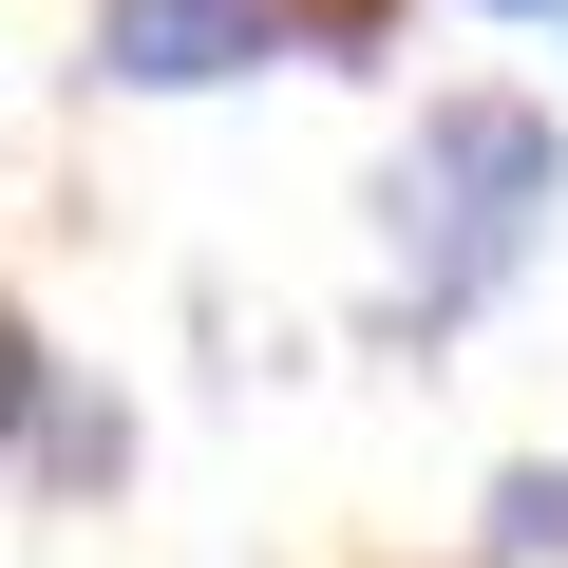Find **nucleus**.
<instances>
[{"mask_svg":"<svg viewBox=\"0 0 568 568\" xmlns=\"http://www.w3.org/2000/svg\"><path fill=\"white\" fill-rule=\"evenodd\" d=\"M549 209H568V133L530 95H493V77L474 95H417L398 171H379V246H398L379 342H455L474 304H511L530 246H549Z\"/></svg>","mask_w":568,"mask_h":568,"instance_id":"obj_1","label":"nucleus"},{"mask_svg":"<svg viewBox=\"0 0 568 568\" xmlns=\"http://www.w3.org/2000/svg\"><path fill=\"white\" fill-rule=\"evenodd\" d=\"M265 58H304L284 0H95V95H227Z\"/></svg>","mask_w":568,"mask_h":568,"instance_id":"obj_2","label":"nucleus"},{"mask_svg":"<svg viewBox=\"0 0 568 568\" xmlns=\"http://www.w3.org/2000/svg\"><path fill=\"white\" fill-rule=\"evenodd\" d=\"M20 474H39V493H114V474H133V417L58 361V379H39V417H20Z\"/></svg>","mask_w":568,"mask_h":568,"instance_id":"obj_3","label":"nucleus"},{"mask_svg":"<svg viewBox=\"0 0 568 568\" xmlns=\"http://www.w3.org/2000/svg\"><path fill=\"white\" fill-rule=\"evenodd\" d=\"M493 568H568V455H511L493 474Z\"/></svg>","mask_w":568,"mask_h":568,"instance_id":"obj_4","label":"nucleus"},{"mask_svg":"<svg viewBox=\"0 0 568 568\" xmlns=\"http://www.w3.org/2000/svg\"><path fill=\"white\" fill-rule=\"evenodd\" d=\"M39 379H58V342L20 323V284H0V455H20V417H39Z\"/></svg>","mask_w":568,"mask_h":568,"instance_id":"obj_5","label":"nucleus"},{"mask_svg":"<svg viewBox=\"0 0 568 568\" xmlns=\"http://www.w3.org/2000/svg\"><path fill=\"white\" fill-rule=\"evenodd\" d=\"M474 20H568V0H474Z\"/></svg>","mask_w":568,"mask_h":568,"instance_id":"obj_6","label":"nucleus"}]
</instances>
